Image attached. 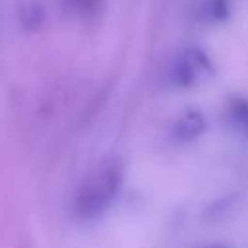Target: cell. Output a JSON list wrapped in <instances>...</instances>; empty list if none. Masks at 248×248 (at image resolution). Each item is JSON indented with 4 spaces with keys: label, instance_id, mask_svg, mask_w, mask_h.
Masks as SVG:
<instances>
[{
    "label": "cell",
    "instance_id": "cell-3",
    "mask_svg": "<svg viewBox=\"0 0 248 248\" xmlns=\"http://www.w3.org/2000/svg\"><path fill=\"white\" fill-rule=\"evenodd\" d=\"M207 130V120L205 114L192 108V110H184L170 126V138L178 143H186V141H194L198 140L203 132Z\"/></svg>",
    "mask_w": 248,
    "mask_h": 248
},
{
    "label": "cell",
    "instance_id": "cell-4",
    "mask_svg": "<svg viewBox=\"0 0 248 248\" xmlns=\"http://www.w3.org/2000/svg\"><path fill=\"white\" fill-rule=\"evenodd\" d=\"M64 6L76 16H95L101 12L105 0H62Z\"/></svg>",
    "mask_w": 248,
    "mask_h": 248
},
{
    "label": "cell",
    "instance_id": "cell-7",
    "mask_svg": "<svg viewBox=\"0 0 248 248\" xmlns=\"http://www.w3.org/2000/svg\"><path fill=\"white\" fill-rule=\"evenodd\" d=\"M209 248H227V246H209Z\"/></svg>",
    "mask_w": 248,
    "mask_h": 248
},
{
    "label": "cell",
    "instance_id": "cell-1",
    "mask_svg": "<svg viewBox=\"0 0 248 248\" xmlns=\"http://www.w3.org/2000/svg\"><path fill=\"white\" fill-rule=\"evenodd\" d=\"M124 184V165L120 159L110 157L99 163L79 184L74 202L72 213L78 221L89 223L103 217L112 203L116 202Z\"/></svg>",
    "mask_w": 248,
    "mask_h": 248
},
{
    "label": "cell",
    "instance_id": "cell-6",
    "mask_svg": "<svg viewBox=\"0 0 248 248\" xmlns=\"http://www.w3.org/2000/svg\"><path fill=\"white\" fill-rule=\"evenodd\" d=\"M202 12H203V19L219 21V19L227 17V14H229V2L227 0H205Z\"/></svg>",
    "mask_w": 248,
    "mask_h": 248
},
{
    "label": "cell",
    "instance_id": "cell-2",
    "mask_svg": "<svg viewBox=\"0 0 248 248\" xmlns=\"http://www.w3.org/2000/svg\"><path fill=\"white\" fill-rule=\"evenodd\" d=\"M213 74L211 60L200 48H186L170 64V81L178 87H190Z\"/></svg>",
    "mask_w": 248,
    "mask_h": 248
},
{
    "label": "cell",
    "instance_id": "cell-5",
    "mask_svg": "<svg viewBox=\"0 0 248 248\" xmlns=\"http://www.w3.org/2000/svg\"><path fill=\"white\" fill-rule=\"evenodd\" d=\"M229 114H231V120H232L242 132L248 134V101H246V99H234V101L231 103Z\"/></svg>",
    "mask_w": 248,
    "mask_h": 248
}]
</instances>
